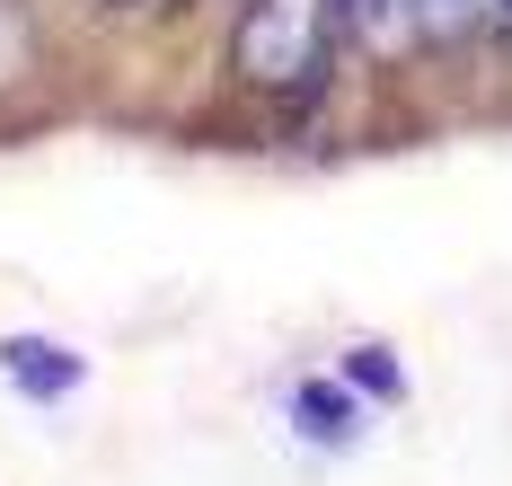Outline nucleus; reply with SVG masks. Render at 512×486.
Instances as JSON below:
<instances>
[{
    "label": "nucleus",
    "instance_id": "nucleus-1",
    "mask_svg": "<svg viewBox=\"0 0 512 486\" xmlns=\"http://www.w3.org/2000/svg\"><path fill=\"white\" fill-rule=\"evenodd\" d=\"M327 27H336V0H248L230 36V71L265 98H309L327 71Z\"/></svg>",
    "mask_w": 512,
    "mask_h": 486
},
{
    "label": "nucleus",
    "instance_id": "nucleus-2",
    "mask_svg": "<svg viewBox=\"0 0 512 486\" xmlns=\"http://www.w3.org/2000/svg\"><path fill=\"white\" fill-rule=\"evenodd\" d=\"M495 18H504V0H407V27L424 45H460L477 27H495Z\"/></svg>",
    "mask_w": 512,
    "mask_h": 486
},
{
    "label": "nucleus",
    "instance_id": "nucleus-9",
    "mask_svg": "<svg viewBox=\"0 0 512 486\" xmlns=\"http://www.w3.org/2000/svg\"><path fill=\"white\" fill-rule=\"evenodd\" d=\"M115 9H133V0H115Z\"/></svg>",
    "mask_w": 512,
    "mask_h": 486
},
{
    "label": "nucleus",
    "instance_id": "nucleus-7",
    "mask_svg": "<svg viewBox=\"0 0 512 486\" xmlns=\"http://www.w3.org/2000/svg\"><path fill=\"white\" fill-rule=\"evenodd\" d=\"M354 380H362V389H398V372H389L380 354H362V363H354Z\"/></svg>",
    "mask_w": 512,
    "mask_h": 486
},
{
    "label": "nucleus",
    "instance_id": "nucleus-3",
    "mask_svg": "<svg viewBox=\"0 0 512 486\" xmlns=\"http://www.w3.org/2000/svg\"><path fill=\"white\" fill-rule=\"evenodd\" d=\"M336 27L345 36H362L371 54H389V45H407V0H336Z\"/></svg>",
    "mask_w": 512,
    "mask_h": 486
},
{
    "label": "nucleus",
    "instance_id": "nucleus-4",
    "mask_svg": "<svg viewBox=\"0 0 512 486\" xmlns=\"http://www.w3.org/2000/svg\"><path fill=\"white\" fill-rule=\"evenodd\" d=\"M301 425L318 433V442H354V398L327 389V380H309V389H301Z\"/></svg>",
    "mask_w": 512,
    "mask_h": 486
},
{
    "label": "nucleus",
    "instance_id": "nucleus-5",
    "mask_svg": "<svg viewBox=\"0 0 512 486\" xmlns=\"http://www.w3.org/2000/svg\"><path fill=\"white\" fill-rule=\"evenodd\" d=\"M9 372H18V389H71L80 363H71L62 345H9Z\"/></svg>",
    "mask_w": 512,
    "mask_h": 486
},
{
    "label": "nucleus",
    "instance_id": "nucleus-6",
    "mask_svg": "<svg viewBox=\"0 0 512 486\" xmlns=\"http://www.w3.org/2000/svg\"><path fill=\"white\" fill-rule=\"evenodd\" d=\"M27 54H36V36H27V18H18V9L0 0V89H9V80L27 71Z\"/></svg>",
    "mask_w": 512,
    "mask_h": 486
},
{
    "label": "nucleus",
    "instance_id": "nucleus-8",
    "mask_svg": "<svg viewBox=\"0 0 512 486\" xmlns=\"http://www.w3.org/2000/svg\"><path fill=\"white\" fill-rule=\"evenodd\" d=\"M495 27H504V45H512V0H504V18H495Z\"/></svg>",
    "mask_w": 512,
    "mask_h": 486
}]
</instances>
